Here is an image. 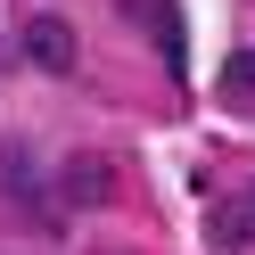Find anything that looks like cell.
<instances>
[{
  "mask_svg": "<svg viewBox=\"0 0 255 255\" xmlns=\"http://www.w3.org/2000/svg\"><path fill=\"white\" fill-rule=\"evenodd\" d=\"M222 99H231V107H255V50H239L231 66H222Z\"/></svg>",
  "mask_w": 255,
  "mask_h": 255,
  "instance_id": "cell-4",
  "label": "cell"
},
{
  "mask_svg": "<svg viewBox=\"0 0 255 255\" xmlns=\"http://www.w3.org/2000/svg\"><path fill=\"white\" fill-rule=\"evenodd\" d=\"M17 50H25V66H41V74H74V25L66 17H25Z\"/></svg>",
  "mask_w": 255,
  "mask_h": 255,
  "instance_id": "cell-2",
  "label": "cell"
},
{
  "mask_svg": "<svg viewBox=\"0 0 255 255\" xmlns=\"http://www.w3.org/2000/svg\"><path fill=\"white\" fill-rule=\"evenodd\" d=\"M0 198L17 206V214H25V206H33V214H41V222H50V231H58V198H50V189H41V165H33V148H17V140L0 148Z\"/></svg>",
  "mask_w": 255,
  "mask_h": 255,
  "instance_id": "cell-1",
  "label": "cell"
},
{
  "mask_svg": "<svg viewBox=\"0 0 255 255\" xmlns=\"http://www.w3.org/2000/svg\"><path fill=\"white\" fill-rule=\"evenodd\" d=\"M107 198H116V165H107V156H66L58 206H107Z\"/></svg>",
  "mask_w": 255,
  "mask_h": 255,
  "instance_id": "cell-3",
  "label": "cell"
}]
</instances>
